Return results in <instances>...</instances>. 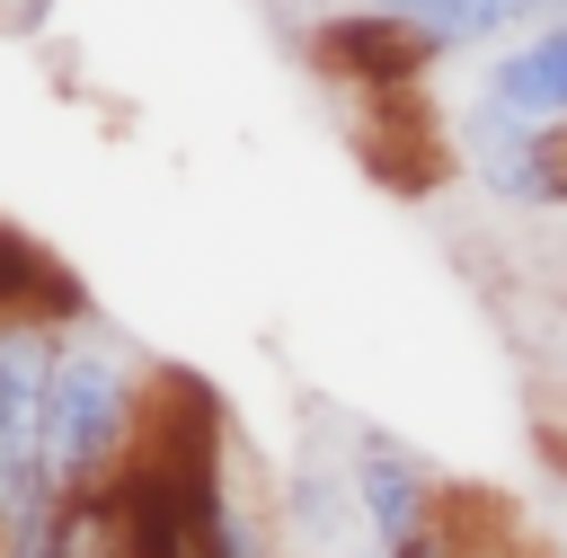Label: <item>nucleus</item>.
<instances>
[{
    "label": "nucleus",
    "mask_w": 567,
    "mask_h": 558,
    "mask_svg": "<svg viewBox=\"0 0 567 558\" xmlns=\"http://www.w3.org/2000/svg\"><path fill=\"white\" fill-rule=\"evenodd\" d=\"M151 372L124 337L89 328L71 310L62 354H53V416H44V452H53V487L89 496V487H124L142 443H151Z\"/></svg>",
    "instance_id": "f257e3e1"
},
{
    "label": "nucleus",
    "mask_w": 567,
    "mask_h": 558,
    "mask_svg": "<svg viewBox=\"0 0 567 558\" xmlns=\"http://www.w3.org/2000/svg\"><path fill=\"white\" fill-rule=\"evenodd\" d=\"M80 301H35L0 310V531H35L62 514L44 416H53V354Z\"/></svg>",
    "instance_id": "f03ea898"
},
{
    "label": "nucleus",
    "mask_w": 567,
    "mask_h": 558,
    "mask_svg": "<svg viewBox=\"0 0 567 558\" xmlns=\"http://www.w3.org/2000/svg\"><path fill=\"white\" fill-rule=\"evenodd\" d=\"M461 142V168L478 177L487 204H514V213H567V186H558V124H523L487 97L461 106L452 124Z\"/></svg>",
    "instance_id": "7ed1b4c3"
},
{
    "label": "nucleus",
    "mask_w": 567,
    "mask_h": 558,
    "mask_svg": "<svg viewBox=\"0 0 567 558\" xmlns=\"http://www.w3.org/2000/svg\"><path fill=\"white\" fill-rule=\"evenodd\" d=\"M346 452H354V514H363L372 549H408V540L452 505L443 469H434L408 434H390V425H363V416H354Z\"/></svg>",
    "instance_id": "20e7f679"
},
{
    "label": "nucleus",
    "mask_w": 567,
    "mask_h": 558,
    "mask_svg": "<svg viewBox=\"0 0 567 558\" xmlns=\"http://www.w3.org/2000/svg\"><path fill=\"white\" fill-rule=\"evenodd\" d=\"M310 53H319V71H337V80H354V89H416L425 71H434V53L399 27V18H381V9H337V18H319V35H310Z\"/></svg>",
    "instance_id": "39448f33"
},
{
    "label": "nucleus",
    "mask_w": 567,
    "mask_h": 558,
    "mask_svg": "<svg viewBox=\"0 0 567 558\" xmlns=\"http://www.w3.org/2000/svg\"><path fill=\"white\" fill-rule=\"evenodd\" d=\"M381 18H399L434 62L443 53H470V44H523L532 27L558 18V0H363Z\"/></svg>",
    "instance_id": "423d86ee"
},
{
    "label": "nucleus",
    "mask_w": 567,
    "mask_h": 558,
    "mask_svg": "<svg viewBox=\"0 0 567 558\" xmlns=\"http://www.w3.org/2000/svg\"><path fill=\"white\" fill-rule=\"evenodd\" d=\"M53 558H142V523H133V496H124V487H89V496H62V523H53Z\"/></svg>",
    "instance_id": "0eeeda50"
},
{
    "label": "nucleus",
    "mask_w": 567,
    "mask_h": 558,
    "mask_svg": "<svg viewBox=\"0 0 567 558\" xmlns=\"http://www.w3.org/2000/svg\"><path fill=\"white\" fill-rule=\"evenodd\" d=\"M44 27H53V0H0V35L27 44V35H44Z\"/></svg>",
    "instance_id": "6e6552de"
},
{
    "label": "nucleus",
    "mask_w": 567,
    "mask_h": 558,
    "mask_svg": "<svg viewBox=\"0 0 567 558\" xmlns=\"http://www.w3.org/2000/svg\"><path fill=\"white\" fill-rule=\"evenodd\" d=\"M558 186H567V124H558Z\"/></svg>",
    "instance_id": "1a4fd4ad"
}]
</instances>
